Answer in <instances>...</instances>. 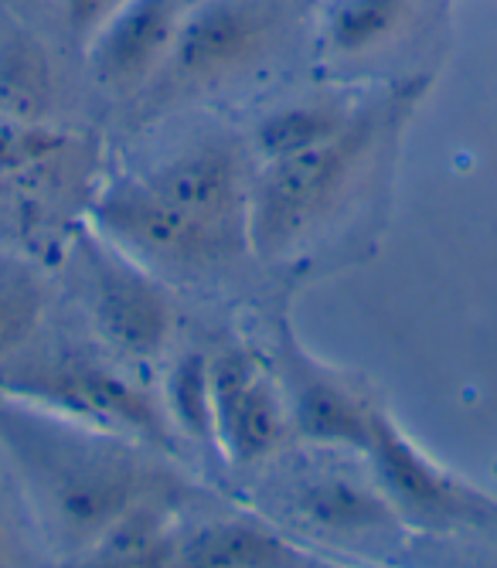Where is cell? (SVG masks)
Returning <instances> with one entry per match:
<instances>
[{
  "mask_svg": "<svg viewBox=\"0 0 497 568\" xmlns=\"http://www.w3.org/2000/svg\"><path fill=\"white\" fill-rule=\"evenodd\" d=\"M140 446L0 392V449L59 551H89L136 497L158 490Z\"/></svg>",
  "mask_w": 497,
  "mask_h": 568,
  "instance_id": "obj_1",
  "label": "cell"
},
{
  "mask_svg": "<svg viewBox=\"0 0 497 568\" xmlns=\"http://www.w3.org/2000/svg\"><path fill=\"white\" fill-rule=\"evenodd\" d=\"M378 126L382 110H362L337 136L266 161L248 187L245 248L276 263L324 229L358 181Z\"/></svg>",
  "mask_w": 497,
  "mask_h": 568,
  "instance_id": "obj_2",
  "label": "cell"
},
{
  "mask_svg": "<svg viewBox=\"0 0 497 568\" xmlns=\"http://www.w3.org/2000/svg\"><path fill=\"white\" fill-rule=\"evenodd\" d=\"M0 392L133 443L178 453V429L164 402L116 368L110 357L82 344L38 351L28 344L0 368Z\"/></svg>",
  "mask_w": 497,
  "mask_h": 568,
  "instance_id": "obj_3",
  "label": "cell"
},
{
  "mask_svg": "<svg viewBox=\"0 0 497 568\" xmlns=\"http://www.w3.org/2000/svg\"><path fill=\"white\" fill-rule=\"evenodd\" d=\"M92 222L140 266L178 280L219 273L245 248V239L187 215L143 178L113 181L95 197Z\"/></svg>",
  "mask_w": 497,
  "mask_h": 568,
  "instance_id": "obj_4",
  "label": "cell"
},
{
  "mask_svg": "<svg viewBox=\"0 0 497 568\" xmlns=\"http://www.w3.org/2000/svg\"><path fill=\"white\" fill-rule=\"evenodd\" d=\"M75 263L99 337L133 361H158L178 324L174 300L158 273L140 266L99 229L75 235Z\"/></svg>",
  "mask_w": 497,
  "mask_h": 568,
  "instance_id": "obj_5",
  "label": "cell"
},
{
  "mask_svg": "<svg viewBox=\"0 0 497 568\" xmlns=\"http://www.w3.org/2000/svg\"><path fill=\"white\" fill-rule=\"evenodd\" d=\"M276 28V0H194L161 75L184 92L225 82L266 55Z\"/></svg>",
  "mask_w": 497,
  "mask_h": 568,
  "instance_id": "obj_6",
  "label": "cell"
},
{
  "mask_svg": "<svg viewBox=\"0 0 497 568\" xmlns=\"http://www.w3.org/2000/svg\"><path fill=\"white\" fill-rule=\"evenodd\" d=\"M365 456L372 459L382 494L409 525L450 528L464 521H497V504L439 470L382 408L372 416V446Z\"/></svg>",
  "mask_w": 497,
  "mask_h": 568,
  "instance_id": "obj_7",
  "label": "cell"
},
{
  "mask_svg": "<svg viewBox=\"0 0 497 568\" xmlns=\"http://www.w3.org/2000/svg\"><path fill=\"white\" fill-rule=\"evenodd\" d=\"M215 446L232 467H253L273 456L290 436V408L276 372L263 368L248 351L212 357Z\"/></svg>",
  "mask_w": 497,
  "mask_h": 568,
  "instance_id": "obj_8",
  "label": "cell"
},
{
  "mask_svg": "<svg viewBox=\"0 0 497 568\" xmlns=\"http://www.w3.org/2000/svg\"><path fill=\"white\" fill-rule=\"evenodd\" d=\"M140 178L187 215L245 239V209L253 174H248L242 146L229 136L197 140Z\"/></svg>",
  "mask_w": 497,
  "mask_h": 568,
  "instance_id": "obj_9",
  "label": "cell"
},
{
  "mask_svg": "<svg viewBox=\"0 0 497 568\" xmlns=\"http://www.w3.org/2000/svg\"><path fill=\"white\" fill-rule=\"evenodd\" d=\"M194 0H126L82 48L95 85L130 95L161 75Z\"/></svg>",
  "mask_w": 497,
  "mask_h": 568,
  "instance_id": "obj_10",
  "label": "cell"
},
{
  "mask_svg": "<svg viewBox=\"0 0 497 568\" xmlns=\"http://www.w3.org/2000/svg\"><path fill=\"white\" fill-rule=\"evenodd\" d=\"M276 357V378L290 408V426L301 433V439L368 453L375 408L331 368H324L317 357H311L290 331L283 334Z\"/></svg>",
  "mask_w": 497,
  "mask_h": 568,
  "instance_id": "obj_11",
  "label": "cell"
},
{
  "mask_svg": "<svg viewBox=\"0 0 497 568\" xmlns=\"http://www.w3.org/2000/svg\"><path fill=\"white\" fill-rule=\"evenodd\" d=\"M429 0H321L317 44L327 62H368L419 24Z\"/></svg>",
  "mask_w": 497,
  "mask_h": 568,
  "instance_id": "obj_12",
  "label": "cell"
},
{
  "mask_svg": "<svg viewBox=\"0 0 497 568\" xmlns=\"http://www.w3.org/2000/svg\"><path fill=\"white\" fill-rule=\"evenodd\" d=\"M290 504L311 531L334 538L392 531L403 521L382 487H368L347 474H317L301 480L290 494Z\"/></svg>",
  "mask_w": 497,
  "mask_h": 568,
  "instance_id": "obj_13",
  "label": "cell"
},
{
  "mask_svg": "<svg viewBox=\"0 0 497 568\" xmlns=\"http://www.w3.org/2000/svg\"><path fill=\"white\" fill-rule=\"evenodd\" d=\"M184 531L178 528V514L164 490H146L136 497L120 518L99 535V541L82 555L89 565H116V568H158L178 565Z\"/></svg>",
  "mask_w": 497,
  "mask_h": 568,
  "instance_id": "obj_14",
  "label": "cell"
},
{
  "mask_svg": "<svg viewBox=\"0 0 497 568\" xmlns=\"http://www.w3.org/2000/svg\"><path fill=\"white\" fill-rule=\"evenodd\" d=\"M178 565L187 568H304L314 565L301 548L260 521H212L181 538Z\"/></svg>",
  "mask_w": 497,
  "mask_h": 568,
  "instance_id": "obj_15",
  "label": "cell"
},
{
  "mask_svg": "<svg viewBox=\"0 0 497 568\" xmlns=\"http://www.w3.org/2000/svg\"><path fill=\"white\" fill-rule=\"evenodd\" d=\"M362 113V106L347 99H311V102H293L276 113H270L256 126V150L266 161L286 158V153L307 150L314 143H324L337 136L347 123Z\"/></svg>",
  "mask_w": 497,
  "mask_h": 568,
  "instance_id": "obj_16",
  "label": "cell"
},
{
  "mask_svg": "<svg viewBox=\"0 0 497 568\" xmlns=\"http://www.w3.org/2000/svg\"><path fill=\"white\" fill-rule=\"evenodd\" d=\"M164 408L178 433L202 449H215V395H212V357L202 351H184L164 385Z\"/></svg>",
  "mask_w": 497,
  "mask_h": 568,
  "instance_id": "obj_17",
  "label": "cell"
},
{
  "mask_svg": "<svg viewBox=\"0 0 497 568\" xmlns=\"http://www.w3.org/2000/svg\"><path fill=\"white\" fill-rule=\"evenodd\" d=\"M44 283L38 270L18 255L0 252V368L21 354L41 317H44Z\"/></svg>",
  "mask_w": 497,
  "mask_h": 568,
  "instance_id": "obj_18",
  "label": "cell"
},
{
  "mask_svg": "<svg viewBox=\"0 0 497 568\" xmlns=\"http://www.w3.org/2000/svg\"><path fill=\"white\" fill-rule=\"evenodd\" d=\"M69 143V136L41 120L0 110V178H14L31 168H41L48 158Z\"/></svg>",
  "mask_w": 497,
  "mask_h": 568,
  "instance_id": "obj_19",
  "label": "cell"
},
{
  "mask_svg": "<svg viewBox=\"0 0 497 568\" xmlns=\"http://www.w3.org/2000/svg\"><path fill=\"white\" fill-rule=\"evenodd\" d=\"M123 4L126 0H59L65 28L72 31V38L82 48L99 34V28H103Z\"/></svg>",
  "mask_w": 497,
  "mask_h": 568,
  "instance_id": "obj_20",
  "label": "cell"
},
{
  "mask_svg": "<svg viewBox=\"0 0 497 568\" xmlns=\"http://www.w3.org/2000/svg\"><path fill=\"white\" fill-rule=\"evenodd\" d=\"M11 531H8V521H4V510H0V565L11 561Z\"/></svg>",
  "mask_w": 497,
  "mask_h": 568,
  "instance_id": "obj_21",
  "label": "cell"
}]
</instances>
